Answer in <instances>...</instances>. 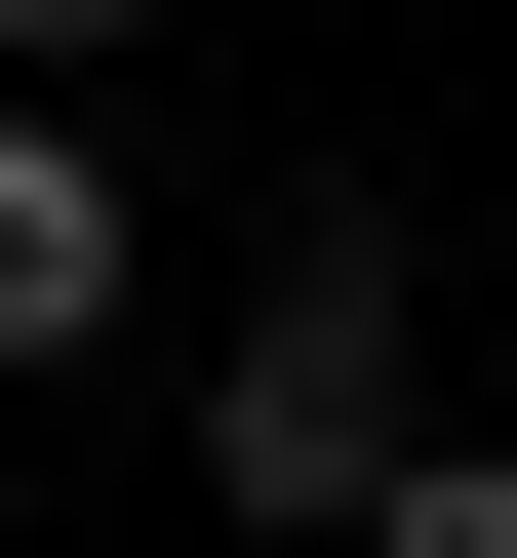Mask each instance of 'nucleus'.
Returning <instances> with one entry per match:
<instances>
[{"label":"nucleus","mask_w":517,"mask_h":558,"mask_svg":"<svg viewBox=\"0 0 517 558\" xmlns=\"http://www.w3.org/2000/svg\"><path fill=\"white\" fill-rule=\"evenodd\" d=\"M358 558H517V439H398V478H358Z\"/></svg>","instance_id":"nucleus-3"},{"label":"nucleus","mask_w":517,"mask_h":558,"mask_svg":"<svg viewBox=\"0 0 517 558\" xmlns=\"http://www.w3.org/2000/svg\"><path fill=\"white\" fill-rule=\"evenodd\" d=\"M81 40H160V0H0V120H81Z\"/></svg>","instance_id":"nucleus-4"},{"label":"nucleus","mask_w":517,"mask_h":558,"mask_svg":"<svg viewBox=\"0 0 517 558\" xmlns=\"http://www.w3.org/2000/svg\"><path fill=\"white\" fill-rule=\"evenodd\" d=\"M120 279H160V240H120V160H81V120H0V399H40V360H81V319H120Z\"/></svg>","instance_id":"nucleus-2"},{"label":"nucleus","mask_w":517,"mask_h":558,"mask_svg":"<svg viewBox=\"0 0 517 558\" xmlns=\"http://www.w3.org/2000/svg\"><path fill=\"white\" fill-rule=\"evenodd\" d=\"M398 439H438V240H398V199H319V240H279L239 319H199V478H239V519L319 558Z\"/></svg>","instance_id":"nucleus-1"}]
</instances>
